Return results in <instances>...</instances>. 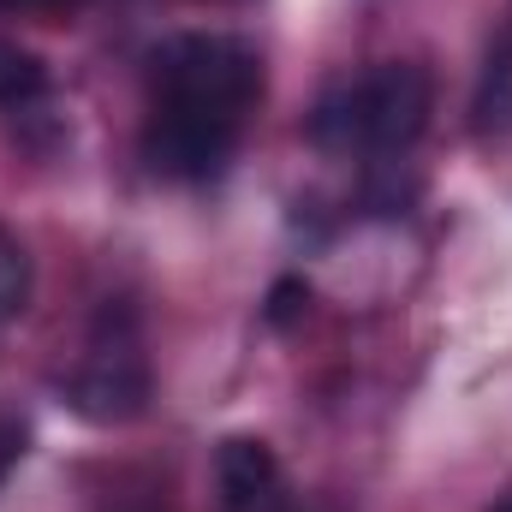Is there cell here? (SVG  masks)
Returning <instances> with one entry per match:
<instances>
[{"label":"cell","mask_w":512,"mask_h":512,"mask_svg":"<svg viewBox=\"0 0 512 512\" xmlns=\"http://www.w3.org/2000/svg\"><path fill=\"white\" fill-rule=\"evenodd\" d=\"M435 90L429 72L411 60H387L376 72L352 78L346 90H334L316 114V137L340 143V149H370V155H399L411 149L429 126Z\"/></svg>","instance_id":"cell-1"},{"label":"cell","mask_w":512,"mask_h":512,"mask_svg":"<svg viewBox=\"0 0 512 512\" xmlns=\"http://www.w3.org/2000/svg\"><path fill=\"white\" fill-rule=\"evenodd\" d=\"M149 84H155V102H185V108L245 120L251 102L262 96V60L239 36L191 30L149 54Z\"/></svg>","instance_id":"cell-2"},{"label":"cell","mask_w":512,"mask_h":512,"mask_svg":"<svg viewBox=\"0 0 512 512\" xmlns=\"http://www.w3.org/2000/svg\"><path fill=\"white\" fill-rule=\"evenodd\" d=\"M66 405H72L84 423H131V417H143V405H149V364H143V352H137L131 316L120 322V334H114V310L102 316L90 358H84L78 376L66 382Z\"/></svg>","instance_id":"cell-3"},{"label":"cell","mask_w":512,"mask_h":512,"mask_svg":"<svg viewBox=\"0 0 512 512\" xmlns=\"http://www.w3.org/2000/svg\"><path fill=\"white\" fill-rule=\"evenodd\" d=\"M245 120L209 114V108H185V102H155L149 126H143V161L161 179H215L233 161Z\"/></svg>","instance_id":"cell-4"},{"label":"cell","mask_w":512,"mask_h":512,"mask_svg":"<svg viewBox=\"0 0 512 512\" xmlns=\"http://www.w3.org/2000/svg\"><path fill=\"white\" fill-rule=\"evenodd\" d=\"M215 489H221V512H286V501H280V459L256 435H227L221 441Z\"/></svg>","instance_id":"cell-5"},{"label":"cell","mask_w":512,"mask_h":512,"mask_svg":"<svg viewBox=\"0 0 512 512\" xmlns=\"http://www.w3.org/2000/svg\"><path fill=\"white\" fill-rule=\"evenodd\" d=\"M471 126L483 137H512V30L489 48L477 96H471Z\"/></svg>","instance_id":"cell-6"},{"label":"cell","mask_w":512,"mask_h":512,"mask_svg":"<svg viewBox=\"0 0 512 512\" xmlns=\"http://www.w3.org/2000/svg\"><path fill=\"white\" fill-rule=\"evenodd\" d=\"M36 96H48V66L30 48H18V42L0 36V108H24Z\"/></svg>","instance_id":"cell-7"},{"label":"cell","mask_w":512,"mask_h":512,"mask_svg":"<svg viewBox=\"0 0 512 512\" xmlns=\"http://www.w3.org/2000/svg\"><path fill=\"white\" fill-rule=\"evenodd\" d=\"M24 298H30V262L12 245V233H0V316L24 310Z\"/></svg>","instance_id":"cell-8"},{"label":"cell","mask_w":512,"mask_h":512,"mask_svg":"<svg viewBox=\"0 0 512 512\" xmlns=\"http://www.w3.org/2000/svg\"><path fill=\"white\" fill-rule=\"evenodd\" d=\"M310 310V286L298 280V274H286V280H274V292H268V328H292L298 316Z\"/></svg>","instance_id":"cell-9"},{"label":"cell","mask_w":512,"mask_h":512,"mask_svg":"<svg viewBox=\"0 0 512 512\" xmlns=\"http://www.w3.org/2000/svg\"><path fill=\"white\" fill-rule=\"evenodd\" d=\"M30 453V423L12 411V405H0V483L18 471V459Z\"/></svg>","instance_id":"cell-10"},{"label":"cell","mask_w":512,"mask_h":512,"mask_svg":"<svg viewBox=\"0 0 512 512\" xmlns=\"http://www.w3.org/2000/svg\"><path fill=\"white\" fill-rule=\"evenodd\" d=\"M72 0H0V12H36V18H48V12H66Z\"/></svg>","instance_id":"cell-11"},{"label":"cell","mask_w":512,"mask_h":512,"mask_svg":"<svg viewBox=\"0 0 512 512\" xmlns=\"http://www.w3.org/2000/svg\"><path fill=\"white\" fill-rule=\"evenodd\" d=\"M495 512H512V489H507V495H501V501H495Z\"/></svg>","instance_id":"cell-12"}]
</instances>
